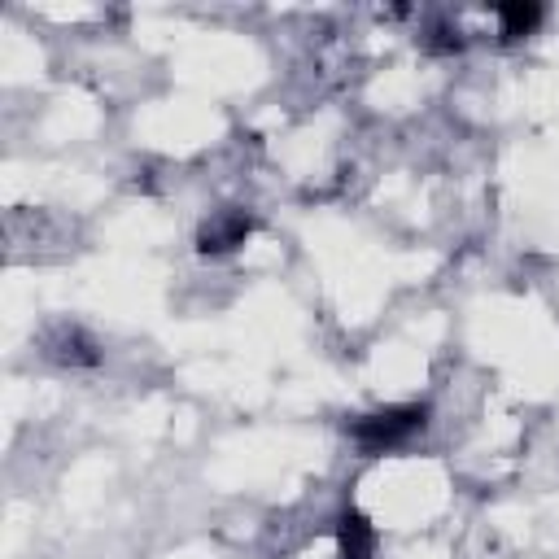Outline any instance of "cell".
Returning a JSON list of instances; mask_svg holds the SVG:
<instances>
[{"label": "cell", "mask_w": 559, "mask_h": 559, "mask_svg": "<svg viewBox=\"0 0 559 559\" xmlns=\"http://www.w3.org/2000/svg\"><path fill=\"white\" fill-rule=\"evenodd\" d=\"M424 429V407H390V411L376 415H359L354 424H345V433L354 441H363L367 450H381V446H398L411 433Z\"/></svg>", "instance_id": "6da1fadb"}, {"label": "cell", "mask_w": 559, "mask_h": 559, "mask_svg": "<svg viewBox=\"0 0 559 559\" xmlns=\"http://www.w3.org/2000/svg\"><path fill=\"white\" fill-rule=\"evenodd\" d=\"M245 232H249V219H245V215H219L215 223L201 227V249H206V254L232 249V245L245 241Z\"/></svg>", "instance_id": "7a4b0ae2"}, {"label": "cell", "mask_w": 559, "mask_h": 559, "mask_svg": "<svg viewBox=\"0 0 559 559\" xmlns=\"http://www.w3.org/2000/svg\"><path fill=\"white\" fill-rule=\"evenodd\" d=\"M371 555V529L363 516H345L341 520V559H367Z\"/></svg>", "instance_id": "3957f363"}, {"label": "cell", "mask_w": 559, "mask_h": 559, "mask_svg": "<svg viewBox=\"0 0 559 559\" xmlns=\"http://www.w3.org/2000/svg\"><path fill=\"white\" fill-rule=\"evenodd\" d=\"M542 18V9H520V5H511V9H503V23H507V35H525L529 26Z\"/></svg>", "instance_id": "277c9868"}]
</instances>
